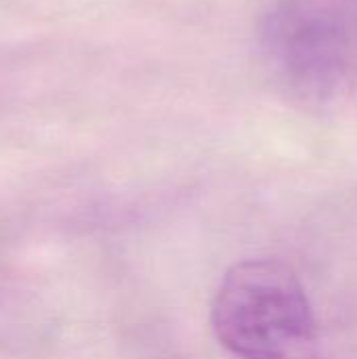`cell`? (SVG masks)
I'll return each mask as SVG.
<instances>
[{
  "label": "cell",
  "instance_id": "cell-2",
  "mask_svg": "<svg viewBox=\"0 0 357 359\" xmlns=\"http://www.w3.org/2000/svg\"><path fill=\"white\" fill-rule=\"evenodd\" d=\"M261 44L271 72L295 99L324 103L347 80L349 29L328 0L276 2L263 19Z\"/></svg>",
  "mask_w": 357,
  "mask_h": 359
},
{
  "label": "cell",
  "instance_id": "cell-1",
  "mask_svg": "<svg viewBox=\"0 0 357 359\" xmlns=\"http://www.w3.org/2000/svg\"><path fill=\"white\" fill-rule=\"evenodd\" d=\"M210 324L238 359H320L318 320L299 276L274 259H248L223 276Z\"/></svg>",
  "mask_w": 357,
  "mask_h": 359
}]
</instances>
